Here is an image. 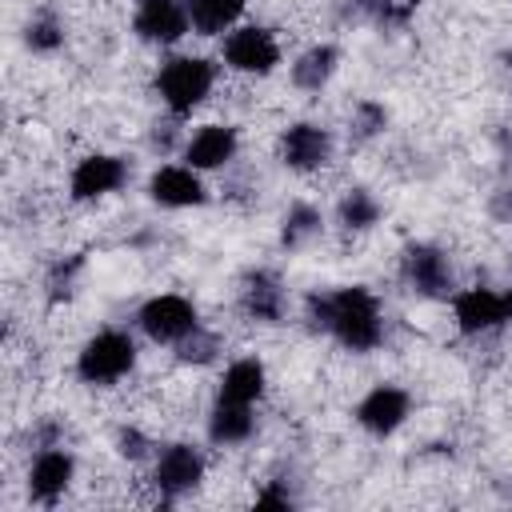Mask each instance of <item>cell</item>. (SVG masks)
I'll return each instance as SVG.
<instances>
[{
	"instance_id": "obj_32",
	"label": "cell",
	"mask_w": 512,
	"mask_h": 512,
	"mask_svg": "<svg viewBox=\"0 0 512 512\" xmlns=\"http://www.w3.org/2000/svg\"><path fill=\"white\" fill-rule=\"evenodd\" d=\"M508 100H512V84H508Z\"/></svg>"
},
{
	"instance_id": "obj_17",
	"label": "cell",
	"mask_w": 512,
	"mask_h": 512,
	"mask_svg": "<svg viewBox=\"0 0 512 512\" xmlns=\"http://www.w3.org/2000/svg\"><path fill=\"white\" fill-rule=\"evenodd\" d=\"M208 444L212 448H240L256 436V404H232V400H212L208 420H204Z\"/></svg>"
},
{
	"instance_id": "obj_23",
	"label": "cell",
	"mask_w": 512,
	"mask_h": 512,
	"mask_svg": "<svg viewBox=\"0 0 512 512\" xmlns=\"http://www.w3.org/2000/svg\"><path fill=\"white\" fill-rule=\"evenodd\" d=\"M20 40H24V48H28L32 56H56V52L68 44V24H64V16H60L56 8H36V12L24 20Z\"/></svg>"
},
{
	"instance_id": "obj_12",
	"label": "cell",
	"mask_w": 512,
	"mask_h": 512,
	"mask_svg": "<svg viewBox=\"0 0 512 512\" xmlns=\"http://www.w3.org/2000/svg\"><path fill=\"white\" fill-rule=\"evenodd\" d=\"M148 200L164 212H188V208H204L208 204V184H204V172H196L192 164H156L148 172V184H144Z\"/></svg>"
},
{
	"instance_id": "obj_27",
	"label": "cell",
	"mask_w": 512,
	"mask_h": 512,
	"mask_svg": "<svg viewBox=\"0 0 512 512\" xmlns=\"http://www.w3.org/2000/svg\"><path fill=\"white\" fill-rule=\"evenodd\" d=\"M172 356L180 360V364H196V368H204V364H212L216 356H220V336L212 332V328H196L192 336H184L176 348H172Z\"/></svg>"
},
{
	"instance_id": "obj_16",
	"label": "cell",
	"mask_w": 512,
	"mask_h": 512,
	"mask_svg": "<svg viewBox=\"0 0 512 512\" xmlns=\"http://www.w3.org/2000/svg\"><path fill=\"white\" fill-rule=\"evenodd\" d=\"M236 156H240V132H236V124H220V120L192 128L180 144V160L192 164L196 172H220Z\"/></svg>"
},
{
	"instance_id": "obj_1",
	"label": "cell",
	"mask_w": 512,
	"mask_h": 512,
	"mask_svg": "<svg viewBox=\"0 0 512 512\" xmlns=\"http://www.w3.org/2000/svg\"><path fill=\"white\" fill-rule=\"evenodd\" d=\"M304 320L344 352H376L384 344V304L368 284L312 288L304 296Z\"/></svg>"
},
{
	"instance_id": "obj_14",
	"label": "cell",
	"mask_w": 512,
	"mask_h": 512,
	"mask_svg": "<svg viewBox=\"0 0 512 512\" xmlns=\"http://www.w3.org/2000/svg\"><path fill=\"white\" fill-rule=\"evenodd\" d=\"M452 320H456V332L464 340H480V336H492L508 324V304H504V292L488 288V284H472V288H456L452 296Z\"/></svg>"
},
{
	"instance_id": "obj_31",
	"label": "cell",
	"mask_w": 512,
	"mask_h": 512,
	"mask_svg": "<svg viewBox=\"0 0 512 512\" xmlns=\"http://www.w3.org/2000/svg\"><path fill=\"white\" fill-rule=\"evenodd\" d=\"M504 304H508V324H512V288L504 292Z\"/></svg>"
},
{
	"instance_id": "obj_11",
	"label": "cell",
	"mask_w": 512,
	"mask_h": 512,
	"mask_svg": "<svg viewBox=\"0 0 512 512\" xmlns=\"http://www.w3.org/2000/svg\"><path fill=\"white\" fill-rule=\"evenodd\" d=\"M76 452L68 444H48V448H36L32 460H28V476H24V488H28V500L32 504H44L52 508L56 500L68 496L72 480H76Z\"/></svg>"
},
{
	"instance_id": "obj_21",
	"label": "cell",
	"mask_w": 512,
	"mask_h": 512,
	"mask_svg": "<svg viewBox=\"0 0 512 512\" xmlns=\"http://www.w3.org/2000/svg\"><path fill=\"white\" fill-rule=\"evenodd\" d=\"M420 0H340V16L348 24H372V28H408Z\"/></svg>"
},
{
	"instance_id": "obj_6",
	"label": "cell",
	"mask_w": 512,
	"mask_h": 512,
	"mask_svg": "<svg viewBox=\"0 0 512 512\" xmlns=\"http://www.w3.org/2000/svg\"><path fill=\"white\" fill-rule=\"evenodd\" d=\"M220 60L236 76H272L284 60V48L268 24H236L220 36Z\"/></svg>"
},
{
	"instance_id": "obj_7",
	"label": "cell",
	"mask_w": 512,
	"mask_h": 512,
	"mask_svg": "<svg viewBox=\"0 0 512 512\" xmlns=\"http://www.w3.org/2000/svg\"><path fill=\"white\" fill-rule=\"evenodd\" d=\"M132 320H136L140 336H148L152 344H168V348H176L184 336H192L204 324L200 308L188 296H180V292H156V296L140 300Z\"/></svg>"
},
{
	"instance_id": "obj_25",
	"label": "cell",
	"mask_w": 512,
	"mask_h": 512,
	"mask_svg": "<svg viewBox=\"0 0 512 512\" xmlns=\"http://www.w3.org/2000/svg\"><path fill=\"white\" fill-rule=\"evenodd\" d=\"M388 108L380 104V100H372V96H360L356 104H352V112H348V136L356 140V144H372V140H380L384 132H388Z\"/></svg>"
},
{
	"instance_id": "obj_5",
	"label": "cell",
	"mask_w": 512,
	"mask_h": 512,
	"mask_svg": "<svg viewBox=\"0 0 512 512\" xmlns=\"http://www.w3.org/2000/svg\"><path fill=\"white\" fill-rule=\"evenodd\" d=\"M400 284L420 300H452L456 296V268L452 256L432 240H412L400 248Z\"/></svg>"
},
{
	"instance_id": "obj_26",
	"label": "cell",
	"mask_w": 512,
	"mask_h": 512,
	"mask_svg": "<svg viewBox=\"0 0 512 512\" xmlns=\"http://www.w3.org/2000/svg\"><path fill=\"white\" fill-rule=\"evenodd\" d=\"M84 252H68V256H56L52 264H48V272H44V292H48V300L52 304H60V300H68L72 292H76V284H80V276H84Z\"/></svg>"
},
{
	"instance_id": "obj_29",
	"label": "cell",
	"mask_w": 512,
	"mask_h": 512,
	"mask_svg": "<svg viewBox=\"0 0 512 512\" xmlns=\"http://www.w3.org/2000/svg\"><path fill=\"white\" fill-rule=\"evenodd\" d=\"M300 504V492L292 488V480L284 476H272L260 484V492L252 496V508H264V512H292Z\"/></svg>"
},
{
	"instance_id": "obj_15",
	"label": "cell",
	"mask_w": 512,
	"mask_h": 512,
	"mask_svg": "<svg viewBox=\"0 0 512 512\" xmlns=\"http://www.w3.org/2000/svg\"><path fill=\"white\" fill-rule=\"evenodd\" d=\"M132 32L152 48H176L188 32V0H136L132 4Z\"/></svg>"
},
{
	"instance_id": "obj_2",
	"label": "cell",
	"mask_w": 512,
	"mask_h": 512,
	"mask_svg": "<svg viewBox=\"0 0 512 512\" xmlns=\"http://www.w3.org/2000/svg\"><path fill=\"white\" fill-rule=\"evenodd\" d=\"M216 88V64L208 56H192V52H172L160 60L156 76H152V92L160 100V108L176 120L192 116Z\"/></svg>"
},
{
	"instance_id": "obj_20",
	"label": "cell",
	"mask_w": 512,
	"mask_h": 512,
	"mask_svg": "<svg viewBox=\"0 0 512 512\" xmlns=\"http://www.w3.org/2000/svg\"><path fill=\"white\" fill-rule=\"evenodd\" d=\"M332 220H336V228H340L344 236H364V232H372V228L384 220V204H380V196H376L372 188L356 184V188L340 192Z\"/></svg>"
},
{
	"instance_id": "obj_3",
	"label": "cell",
	"mask_w": 512,
	"mask_h": 512,
	"mask_svg": "<svg viewBox=\"0 0 512 512\" xmlns=\"http://www.w3.org/2000/svg\"><path fill=\"white\" fill-rule=\"evenodd\" d=\"M136 360H140V344L128 328L120 324H108V328H96L80 352H76V380L84 388H116L120 380H128L136 372Z\"/></svg>"
},
{
	"instance_id": "obj_8",
	"label": "cell",
	"mask_w": 512,
	"mask_h": 512,
	"mask_svg": "<svg viewBox=\"0 0 512 512\" xmlns=\"http://www.w3.org/2000/svg\"><path fill=\"white\" fill-rule=\"evenodd\" d=\"M332 156H336V132L320 120H292L276 136V160L296 176H312L328 168Z\"/></svg>"
},
{
	"instance_id": "obj_22",
	"label": "cell",
	"mask_w": 512,
	"mask_h": 512,
	"mask_svg": "<svg viewBox=\"0 0 512 512\" xmlns=\"http://www.w3.org/2000/svg\"><path fill=\"white\" fill-rule=\"evenodd\" d=\"M324 236V208H316L312 200H292L280 216V248L284 252H300L308 248L312 240Z\"/></svg>"
},
{
	"instance_id": "obj_10",
	"label": "cell",
	"mask_w": 512,
	"mask_h": 512,
	"mask_svg": "<svg viewBox=\"0 0 512 512\" xmlns=\"http://www.w3.org/2000/svg\"><path fill=\"white\" fill-rule=\"evenodd\" d=\"M408 416H412V392H408L404 384H392V380L372 384V388L356 400V408H352V420H356L368 436H376V440L396 436V432L408 424Z\"/></svg>"
},
{
	"instance_id": "obj_28",
	"label": "cell",
	"mask_w": 512,
	"mask_h": 512,
	"mask_svg": "<svg viewBox=\"0 0 512 512\" xmlns=\"http://www.w3.org/2000/svg\"><path fill=\"white\" fill-rule=\"evenodd\" d=\"M112 448H116V456H120V460H128V464H148V460L156 456V448H160V444H156L140 424H120V428H116Z\"/></svg>"
},
{
	"instance_id": "obj_4",
	"label": "cell",
	"mask_w": 512,
	"mask_h": 512,
	"mask_svg": "<svg viewBox=\"0 0 512 512\" xmlns=\"http://www.w3.org/2000/svg\"><path fill=\"white\" fill-rule=\"evenodd\" d=\"M204 476H208V456L192 440H168L148 460V480H152V492L160 496V504H180L184 496H192L204 484Z\"/></svg>"
},
{
	"instance_id": "obj_24",
	"label": "cell",
	"mask_w": 512,
	"mask_h": 512,
	"mask_svg": "<svg viewBox=\"0 0 512 512\" xmlns=\"http://www.w3.org/2000/svg\"><path fill=\"white\" fill-rule=\"evenodd\" d=\"M248 0H188V20L196 36H224L240 24Z\"/></svg>"
},
{
	"instance_id": "obj_30",
	"label": "cell",
	"mask_w": 512,
	"mask_h": 512,
	"mask_svg": "<svg viewBox=\"0 0 512 512\" xmlns=\"http://www.w3.org/2000/svg\"><path fill=\"white\" fill-rule=\"evenodd\" d=\"M32 448H48V444H64V424L60 420H40L32 432Z\"/></svg>"
},
{
	"instance_id": "obj_13",
	"label": "cell",
	"mask_w": 512,
	"mask_h": 512,
	"mask_svg": "<svg viewBox=\"0 0 512 512\" xmlns=\"http://www.w3.org/2000/svg\"><path fill=\"white\" fill-rule=\"evenodd\" d=\"M236 308L252 320V324H284L288 316V288L280 280L276 268L256 264L240 276L236 284Z\"/></svg>"
},
{
	"instance_id": "obj_19",
	"label": "cell",
	"mask_w": 512,
	"mask_h": 512,
	"mask_svg": "<svg viewBox=\"0 0 512 512\" xmlns=\"http://www.w3.org/2000/svg\"><path fill=\"white\" fill-rule=\"evenodd\" d=\"M268 392V368L260 356H236L224 364L220 372V384H216V396L220 400H232V404H260Z\"/></svg>"
},
{
	"instance_id": "obj_9",
	"label": "cell",
	"mask_w": 512,
	"mask_h": 512,
	"mask_svg": "<svg viewBox=\"0 0 512 512\" xmlns=\"http://www.w3.org/2000/svg\"><path fill=\"white\" fill-rule=\"evenodd\" d=\"M128 180H132L128 156H120V152H88L68 172V196H72V204H96V200H108L120 188H128Z\"/></svg>"
},
{
	"instance_id": "obj_18",
	"label": "cell",
	"mask_w": 512,
	"mask_h": 512,
	"mask_svg": "<svg viewBox=\"0 0 512 512\" xmlns=\"http://www.w3.org/2000/svg\"><path fill=\"white\" fill-rule=\"evenodd\" d=\"M340 72V48L332 40H316L308 44L292 64H288V80L300 92H324Z\"/></svg>"
}]
</instances>
